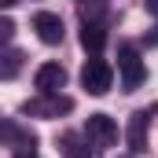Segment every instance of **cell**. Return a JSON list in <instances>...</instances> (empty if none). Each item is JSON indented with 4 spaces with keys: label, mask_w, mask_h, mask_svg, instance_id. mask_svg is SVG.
<instances>
[{
    "label": "cell",
    "mask_w": 158,
    "mask_h": 158,
    "mask_svg": "<svg viewBox=\"0 0 158 158\" xmlns=\"http://www.w3.org/2000/svg\"><path fill=\"white\" fill-rule=\"evenodd\" d=\"M125 140H129V151H132V155H143V151H147V110H136V114L129 118Z\"/></svg>",
    "instance_id": "52a82bcc"
},
{
    "label": "cell",
    "mask_w": 158,
    "mask_h": 158,
    "mask_svg": "<svg viewBox=\"0 0 158 158\" xmlns=\"http://www.w3.org/2000/svg\"><path fill=\"white\" fill-rule=\"evenodd\" d=\"M118 74H121V88L125 92H136L140 85H143V77H147V66H143V59H140V52L136 48H121L118 52Z\"/></svg>",
    "instance_id": "7a4b0ae2"
},
{
    "label": "cell",
    "mask_w": 158,
    "mask_h": 158,
    "mask_svg": "<svg viewBox=\"0 0 158 158\" xmlns=\"http://www.w3.org/2000/svg\"><path fill=\"white\" fill-rule=\"evenodd\" d=\"M11 4H15V0H0V7H11Z\"/></svg>",
    "instance_id": "5bb4252c"
},
{
    "label": "cell",
    "mask_w": 158,
    "mask_h": 158,
    "mask_svg": "<svg viewBox=\"0 0 158 158\" xmlns=\"http://www.w3.org/2000/svg\"><path fill=\"white\" fill-rule=\"evenodd\" d=\"M110 85H114V66H110L107 59L92 55V59L85 63V70H81V88H85L88 96H107Z\"/></svg>",
    "instance_id": "6da1fadb"
},
{
    "label": "cell",
    "mask_w": 158,
    "mask_h": 158,
    "mask_svg": "<svg viewBox=\"0 0 158 158\" xmlns=\"http://www.w3.org/2000/svg\"><path fill=\"white\" fill-rule=\"evenodd\" d=\"M19 66H22V52L19 48H7L4 52V63H0V77H15Z\"/></svg>",
    "instance_id": "9c48e42d"
},
{
    "label": "cell",
    "mask_w": 158,
    "mask_h": 158,
    "mask_svg": "<svg viewBox=\"0 0 158 158\" xmlns=\"http://www.w3.org/2000/svg\"><path fill=\"white\" fill-rule=\"evenodd\" d=\"M15 37V22L11 19H0V40H11Z\"/></svg>",
    "instance_id": "7c38bea8"
},
{
    "label": "cell",
    "mask_w": 158,
    "mask_h": 158,
    "mask_svg": "<svg viewBox=\"0 0 158 158\" xmlns=\"http://www.w3.org/2000/svg\"><path fill=\"white\" fill-rule=\"evenodd\" d=\"M85 140L96 147H114L118 143V121L110 114H88L85 121Z\"/></svg>",
    "instance_id": "277c9868"
},
{
    "label": "cell",
    "mask_w": 158,
    "mask_h": 158,
    "mask_svg": "<svg viewBox=\"0 0 158 158\" xmlns=\"http://www.w3.org/2000/svg\"><path fill=\"white\" fill-rule=\"evenodd\" d=\"M33 30H37V37L44 40V44H59L63 40V19L55 15V11H37L33 15Z\"/></svg>",
    "instance_id": "8992f818"
},
{
    "label": "cell",
    "mask_w": 158,
    "mask_h": 158,
    "mask_svg": "<svg viewBox=\"0 0 158 158\" xmlns=\"http://www.w3.org/2000/svg\"><path fill=\"white\" fill-rule=\"evenodd\" d=\"M63 158H92V151L81 143V136H63Z\"/></svg>",
    "instance_id": "30bf717a"
},
{
    "label": "cell",
    "mask_w": 158,
    "mask_h": 158,
    "mask_svg": "<svg viewBox=\"0 0 158 158\" xmlns=\"http://www.w3.org/2000/svg\"><path fill=\"white\" fill-rule=\"evenodd\" d=\"M103 44H107V26H103V22H81V48H85V52L99 55Z\"/></svg>",
    "instance_id": "ba28073f"
},
{
    "label": "cell",
    "mask_w": 158,
    "mask_h": 158,
    "mask_svg": "<svg viewBox=\"0 0 158 158\" xmlns=\"http://www.w3.org/2000/svg\"><path fill=\"white\" fill-rule=\"evenodd\" d=\"M63 85H66V70H63L59 63H40V66H37V74H33V88H37L40 96H55Z\"/></svg>",
    "instance_id": "5b68a950"
},
{
    "label": "cell",
    "mask_w": 158,
    "mask_h": 158,
    "mask_svg": "<svg viewBox=\"0 0 158 158\" xmlns=\"http://www.w3.org/2000/svg\"><path fill=\"white\" fill-rule=\"evenodd\" d=\"M143 4H147V11H151V15H158V0H143Z\"/></svg>",
    "instance_id": "4fadbf2b"
},
{
    "label": "cell",
    "mask_w": 158,
    "mask_h": 158,
    "mask_svg": "<svg viewBox=\"0 0 158 158\" xmlns=\"http://www.w3.org/2000/svg\"><path fill=\"white\" fill-rule=\"evenodd\" d=\"M81 22H103V0H81Z\"/></svg>",
    "instance_id": "8fae6325"
},
{
    "label": "cell",
    "mask_w": 158,
    "mask_h": 158,
    "mask_svg": "<svg viewBox=\"0 0 158 158\" xmlns=\"http://www.w3.org/2000/svg\"><path fill=\"white\" fill-rule=\"evenodd\" d=\"M74 110V99H66V96H37V99H26L22 103V114H30V118H59V114H70Z\"/></svg>",
    "instance_id": "3957f363"
}]
</instances>
